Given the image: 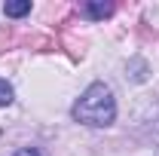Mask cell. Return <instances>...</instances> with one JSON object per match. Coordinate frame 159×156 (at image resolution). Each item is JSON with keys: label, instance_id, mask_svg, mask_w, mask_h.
<instances>
[{"label": "cell", "instance_id": "1", "mask_svg": "<svg viewBox=\"0 0 159 156\" xmlns=\"http://www.w3.org/2000/svg\"><path fill=\"white\" fill-rule=\"evenodd\" d=\"M74 119L83 126H92V129H104L116 119V98L110 92V86L104 83H92L80 101L74 104Z\"/></svg>", "mask_w": 159, "mask_h": 156}, {"label": "cell", "instance_id": "3", "mask_svg": "<svg viewBox=\"0 0 159 156\" xmlns=\"http://www.w3.org/2000/svg\"><path fill=\"white\" fill-rule=\"evenodd\" d=\"M3 12H6V16H12V19L28 16V12H31V0H16V3H6V6H3Z\"/></svg>", "mask_w": 159, "mask_h": 156}, {"label": "cell", "instance_id": "4", "mask_svg": "<svg viewBox=\"0 0 159 156\" xmlns=\"http://www.w3.org/2000/svg\"><path fill=\"white\" fill-rule=\"evenodd\" d=\"M6 104H12V86L6 80H0V107H6Z\"/></svg>", "mask_w": 159, "mask_h": 156}, {"label": "cell", "instance_id": "5", "mask_svg": "<svg viewBox=\"0 0 159 156\" xmlns=\"http://www.w3.org/2000/svg\"><path fill=\"white\" fill-rule=\"evenodd\" d=\"M16 156H40V150H34V147H21Z\"/></svg>", "mask_w": 159, "mask_h": 156}, {"label": "cell", "instance_id": "2", "mask_svg": "<svg viewBox=\"0 0 159 156\" xmlns=\"http://www.w3.org/2000/svg\"><path fill=\"white\" fill-rule=\"evenodd\" d=\"M83 12H86L89 19H107V16L113 12V6H110V3H86Z\"/></svg>", "mask_w": 159, "mask_h": 156}]
</instances>
